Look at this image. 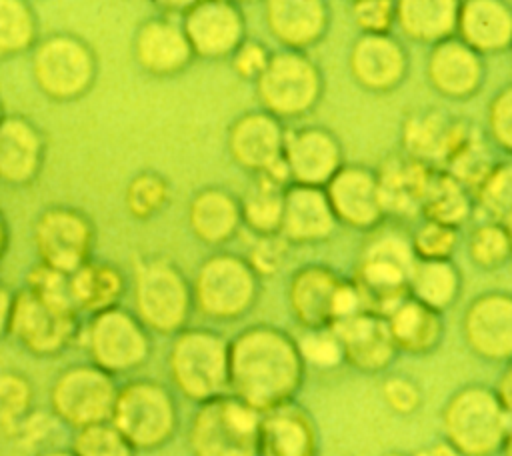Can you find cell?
<instances>
[{
  "instance_id": "obj_6",
  "label": "cell",
  "mask_w": 512,
  "mask_h": 456,
  "mask_svg": "<svg viewBox=\"0 0 512 456\" xmlns=\"http://www.w3.org/2000/svg\"><path fill=\"white\" fill-rule=\"evenodd\" d=\"M110 424L138 452L166 446L178 430V404L172 390L152 378H136L118 388Z\"/></svg>"
},
{
  "instance_id": "obj_53",
  "label": "cell",
  "mask_w": 512,
  "mask_h": 456,
  "mask_svg": "<svg viewBox=\"0 0 512 456\" xmlns=\"http://www.w3.org/2000/svg\"><path fill=\"white\" fill-rule=\"evenodd\" d=\"M492 390H494V394L498 396V400H500L506 408H510V410H512V400H510V390H512V372H510L508 364H506L504 372L500 374L498 382L492 386Z\"/></svg>"
},
{
  "instance_id": "obj_4",
  "label": "cell",
  "mask_w": 512,
  "mask_h": 456,
  "mask_svg": "<svg viewBox=\"0 0 512 456\" xmlns=\"http://www.w3.org/2000/svg\"><path fill=\"white\" fill-rule=\"evenodd\" d=\"M134 316L148 332L174 336L194 310L192 288L178 264L162 254L140 256L134 266Z\"/></svg>"
},
{
  "instance_id": "obj_52",
  "label": "cell",
  "mask_w": 512,
  "mask_h": 456,
  "mask_svg": "<svg viewBox=\"0 0 512 456\" xmlns=\"http://www.w3.org/2000/svg\"><path fill=\"white\" fill-rule=\"evenodd\" d=\"M410 456H460V454L442 438V440L428 442V444L420 446V448L414 450Z\"/></svg>"
},
{
  "instance_id": "obj_36",
  "label": "cell",
  "mask_w": 512,
  "mask_h": 456,
  "mask_svg": "<svg viewBox=\"0 0 512 456\" xmlns=\"http://www.w3.org/2000/svg\"><path fill=\"white\" fill-rule=\"evenodd\" d=\"M472 210L474 198L470 190L446 170L436 168L422 202V220L460 228L472 216Z\"/></svg>"
},
{
  "instance_id": "obj_7",
  "label": "cell",
  "mask_w": 512,
  "mask_h": 456,
  "mask_svg": "<svg viewBox=\"0 0 512 456\" xmlns=\"http://www.w3.org/2000/svg\"><path fill=\"white\" fill-rule=\"evenodd\" d=\"M260 108L278 120L302 118L324 94L320 66L298 50H272L266 68L254 82Z\"/></svg>"
},
{
  "instance_id": "obj_56",
  "label": "cell",
  "mask_w": 512,
  "mask_h": 456,
  "mask_svg": "<svg viewBox=\"0 0 512 456\" xmlns=\"http://www.w3.org/2000/svg\"><path fill=\"white\" fill-rule=\"evenodd\" d=\"M46 456H74V454H66V452H52V454H46Z\"/></svg>"
},
{
  "instance_id": "obj_18",
  "label": "cell",
  "mask_w": 512,
  "mask_h": 456,
  "mask_svg": "<svg viewBox=\"0 0 512 456\" xmlns=\"http://www.w3.org/2000/svg\"><path fill=\"white\" fill-rule=\"evenodd\" d=\"M286 126L262 108L248 110L232 120L226 134L230 158L242 170L260 174L282 162Z\"/></svg>"
},
{
  "instance_id": "obj_17",
  "label": "cell",
  "mask_w": 512,
  "mask_h": 456,
  "mask_svg": "<svg viewBox=\"0 0 512 456\" xmlns=\"http://www.w3.org/2000/svg\"><path fill=\"white\" fill-rule=\"evenodd\" d=\"M348 68L360 88L388 94L406 80L410 56L392 34H360L350 46Z\"/></svg>"
},
{
  "instance_id": "obj_25",
  "label": "cell",
  "mask_w": 512,
  "mask_h": 456,
  "mask_svg": "<svg viewBox=\"0 0 512 456\" xmlns=\"http://www.w3.org/2000/svg\"><path fill=\"white\" fill-rule=\"evenodd\" d=\"M42 86L60 98L82 94L94 80V56L78 40L56 38L48 42L36 60Z\"/></svg>"
},
{
  "instance_id": "obj_50",
  "label": "cell",
  "mask_w": 512,
  "mask_h": 456,
  "mask_svg": "<svg viewBox=\"0 0 512 456\" xmlns=\"http://www.w3.org/2000/svg\"><path fill=\"white\" fill-rule=\"evenodd\" d=\"M30 24L26 12L12 2H0V46L14 48L28 40Z\"/></svg>"
},
{
  "instance_id": "obj_42",
  "label": "cell",
  "mask_w": 512,
  "mask_h": 456,
  "mask_svg": "<svg viewBox=\"0 0 512 456\" xmlns=\"http://www.w3.org/2000/svg\"><path fill=\"white\" fill-rule=\"evenodd\" d=\"M458 228H450L432 220H422L410 234L416 260H452L458 248Z\"/></svg>"
},
{
  "instance_id": "obj_19",
  "label": "cell",
  "mask_w": 512,
  "mask_h": 456,
  "mask_svg": "<svg viewBox=\"0 0 512 456\" xmlns=\"http://www.w3.org/2000/svg\"><path fill=\"white\" fill-rule=\"evenodd\" d=\"M434 170V166L416 160L402 150L388 154L380 162L376 178L386 220L396 218L404 222L420 216Z\"/></svg>"
},
{
  "instance_id": "obj_10",
  "label": "cell",
  "mask_w": 512,
  "mask_h": 456,
  "mask_svg": "<svg viewBox=\"0 0 512 456\" xmlns=\"http://www.w3.org/2000/svg\"><path fill=\"white\" fill-rule=\"evenodd\" d=\"M286 300L304 330L332 328L364 310L354 284L324 264L296 268L286 286Z\"/></svg>"
},
{
  "instance_id": "obj_26",
  "label": "cell",
  "mask_w": 512,
  "mask_h": 456,
  "mask_svg": "<svg viewBox=\"0 0 512 456\" xmlns=\"http://www.w3.org/2000/svg\"><path fill=\"white\" fill-rule=\"evenodd\" d=\"M318 430L296 402L260 414L258 456H318Z\"/></svg>"
},
{
  "instance_id": "obj_13",
  "label": "cell",
  "mask_w": 512,
  "mask_h": 456,
  "mask_svg": "<svg viewBox=\"0 0 512 456\" xmlns=\"http://www.w3.org/2000/svg\"><path fill=\"white\" fill-rule=\"evenodd\" d=\"M116 392L114 378L104 370L96 366H74L58 378L52 402L66 422L84 428L110 422Z\"/></svg>"
},
{
  "instance_id": "obj_16",
  "label": "cell",
  "mask_w": 512,
  "mask_h": 456,
  "mask_svg": "<svg viewBox=\"0 0 512 456\" xmlns=\"http://www.w3.org/2000/svg\"><path fill=\"white\" fill-rule=\"evenodd\" d=\"M324 194L338 224L372 230L386 220L376 170L364 164H342L326 182Z\"/></svg>"
},
{
  "instance_id": "obj_22",
  "label": "cell",
  "mask_w": 512,
  "mask_h": 456,
  "mask_svg": "<svg viewBox=\"0 0 512 456\" xmlns=\"http://www.w3.org/2000/svg\"><path fill=\"white\" fill-rule=\"evenodd\" d=\"M134 58L146 74L156 78L178 76L194 62L182 24L158 14L138 24L134 34Z\"/></svg>"
},
{
  "instance_id": "obj_24",
  "label": "cell",
  "mask_w": 512,
  "mask_h": 456,
  "mask_svg": "<svg viewBox=\"0 0 512 456\" xmlns=\"http://www.w3.org/2000/svg\"><path fill=\"white\" fill-rule=\"evenodd\" d=\"M338 228L324 188L290 184L284 190L278 234L288 244H316L328 240Z\"/></svg>"
},
{
  "instance_id": "obj_2",
  "label": "cell",
  "mask_w": 512,
  "mask_h": 456,
  "mask_svg": "<svg viewBox=\"0 0 512 456\" xmlns=\"http://www.w3.org/2000/svg\"><path fill=\"white\" fill-rule=\"evenodd\" d=\"M416 256L410 234L402 224L384 220L368 230L362 242L352 284L360 296L362 308L386 316L408 296V280Z\"/></svg>"
},
{
  "instance_id": "obj_41",
  "label": "cell",
  "mask_w": 512,
  "mask_h": 456,
  "mask_svg": "<svg viewBox=\"0 0 512 456\" xmlns=\"http://www.w3.org/2000/svg\"><path fill=\"white\" fill-rule=\"evenodd\" d=\"M36 140L22 124L0 130V168L16 178L28 176L36 162Z\"/></svg>"
},
{
  "instance_id": "obj_35",
  "label": "cell",
  "mask_w": 512,
  "mask_h": 456,
  "mask_svg": "<svg viewBox=\"0 0 512 456\" xmlns=\"http://www.w3.org/2000/svg\"><path fill=\"white\" fill-rule=\"evenodd\" d=\"M462 290V272L452 260H416L408 280V296L444 312L454 306Z\"/></svg>"
},
{
  "instance_id": "obj_29",
  "label": "cell",
  "mask_w": 512,
  "mask_h": 456,
  "mask_svg": "<svg viewBox=\"0 0 512 456\" xmlns=\"http://www.w3.org/2000/svg\"><path fill=\"white\" fill-rule=\"evenodd\" d=\"M190 232L206 246L230 242L242 226L240 202L224 186H204L188 202Z\"/></svg>"
},
{
  "instance_id": "obj_46",
  "label": "cell",
  "mask_w": 512,
  "mask_h": 456,
  "mask_svg": "<svg viewBox=\"0 0 512 456\" xmlns=\"http://www.w3.org/2000/svg\"><path fill=\"white\" fill-rule=\"evenodd\" d=\"M486 128L492 144L508 156L512 150V86L506 84L492 96L486 112Z\"/></svg>"
},
{
  "instance_id": "obj_1",
  "label": "cell",
  "mask_w": 512,
  "mask_h": 456,
  "mask_svg": "<svg viewBox=\"0 0 512 456\" xmlns=\"http://www.w3.org/2000/svg\"><path fill=\"white\" fill-rule=\"evenodd\" d=\"M306 364L296 338L272 324H252L228 340V392L264 414L294 402Z\"/></svg>"
},
{
  "instance_id": "obj_9",
  "label": "cell",
  "mask_w": 512,
  "mask_h": 456,
  "mask_svg": "<svg viewBox=\"0 0 512 456\" xmlns=\"http://www.w3.org/2000/svg\"><path fill=\"white\" fill-rule=\"evenodd\" d=\"M190 288L192 304L200 314L216 322H232L256 306L260 278L246 258L216 252L200 262Z\"/></svg>"
},
{
  "instance_id": "obj_54",
  "label": "cell",
  "mask_w": 512,
  "mask_h": 456,
  "mask_svg": "<svg viewBox=\"0 0 512 456\" xmlns=\"http://www.w3.org/2000/svg\"><path fill=\"white\" fill-rule=\"evenodd\" d=\"M4 312H6V300H4V296L0 294V326H2V322H4Z\"/></svg>"
},
{
  "instance_id": "obj_8",
  "label": "cell",
  "mask_w": 512,
  "mask_h": 456,
  "mask_svg": "<svg viewBox=\"0 0 512 456\" xmlns=\"http://www.w3.org/2000/svg\"><path fill=\"white\" fill-rule=\"evenodd\" d=\"M260 412L222 394L198 404L188 426L190 456H258Z\"/></svg>"
},
{
  "instance_id": "obj_28",
  "label": "cell",
  "mask_w": 512,
  "mask_h": 456,
  "mask_svg": "<svg viewBox=\"0 0 512 456\" xmlns=\"http://www.w3.org/2000/svg\"><path fill=\"white\" fill-rule=\"evenodd\" d=\"M38 242L56 272H72L84 266L92 246V228L76 212L54 210L42 218Z\"/></svg>"
},
{
  "instance_id": "obj_5",
  "label": "cell",
  "mask_w": 512,
  "mask_h": 456,
  "mask_svg": "<svg viewBox=\"0 0 512 456\" xmlns=\"http://www.w3.org/2000/svg\"><path fill=\"white\" fill-rule=\"evenodd\" d=\"M168 376L196 404L228 394V340L212 328L186 326L170 342Z\"/></svg>"
},
{
  "instance_id": "obj_23",
  "label": "cell",
  "mask_w": 512,
  "mask_h": 456,
  "mask_svg": "<svg viewBox=\"0 0 512 456\" xmlns=\"http://www.w3.org/2000/svg\"><path fill=\"white\" fill-rule=\"evenodd\" d=\"M264 20L282 48L306 52L326 36L332 12L324 0H268Z\"/></svg>"
},
{
  "instance_id": "obj_51",
  "label": "cell",
  "mask_w": 512,
  "mask_h": 456,
  "mask_svg": "<svg viewBox=\"0 0 512 456\" xmlns=\"http://www.w3.org/2000/svg\"><path fill=\"white\" fill-rule=\"evenodd\" d=\"M192 2H170V0H160V2H154L152 6L158 10V16H164V18H170V20H182L186 10L190 8Z\"/></svg>"
},
{
  "instance_id": "obj_32",
  "label": "cell",
  "mask_w": 512,
  "mask_h": 456,
  "mask_svg": "<svg viewBox=\"0 0 512 456\" xmlns=\"http://www.w3.org/2000/svg\"><path fill=\"white\" fill-rule=\"evenodd\" d=\"M290 186V178L284 162L254 174L252 184L238 198L242 224L248 226L256 236L278 234L282 220L284 190Z\"/></svg>"
},
{
  "instance_id": "obj_55",
  "label": "cell",
  "mask_w": 512,
  "mask_h": 456,
  "mask_svg": "<svg viewBox=\"0 0 512 456\" xmlns=\"http://www.w3.org/2000/svg\"><path fill=\"white\" fill-rule=\"evenodd\" d=\"M382 456H410V454H406V452H398V450H392V452H386V454H382Z\"/></svg>"
},
{
  "instance_id": "obj_27",
  "label": "cell",
  "mask_w": 512,
  "mask_h": 456,
  "mask_svg": "<svg viewBox=\"0 0 512 456\" xmlns=\"http://www.w3.org/2000/svg\"><path fill=\"white\" fill-rule=\"evenodd\" d=\"M456 38L478 54L508 50L512 40V8L502 0L458 2Z\"/></svg>"
},
{
  "instance_id": "obj_20",
  "label": "cell",
  "mask_w": 512,
  "mask_h": 456,
  "mask_svg": "<svg viewBox=\"0 0 512 456\" xmlns=\"http://www.w3.org/2000/svg\"><path fill=\"white\" fill-rule=\"evenodd\" d=\"M342 358L348 366L364 374L384 372L398 356L388 332L386 318L368 310H360L332 326Z\"/></svg>"
},
{
  "instance_id": "obj_15",
  "label": "cell",
  "mask_w": 512,
  "mask_h": 456,
  "mask_svg": "<svg viewBox=\"0 0 512 456\" xmlns=\"http://www.w3.org/2000/svg\"><path fill=\"white\" fill-rule=\"evenodd\" d=\"M462 336L474 356L508 364L512 356V296L504 290L474 296L462 316Z\"/></svg>"
},
{
  "instance_id": "obj_48",
  "label": "cell",
  "mask_w": 512,
  "mask_h": 456,
  "mask_svg": "<svg viewBox=\"0 0 512 456\" xmlns=\"http://www.w3.org/2000/svg\"><path fill=\"white\" fill-rule=\"evenodd\" d=\"M288 248L290 244L280 234L258 236L248 252L246 262L258 278L272 276L284 266L288 258Z\"/></svg>"
},
{
  "instance_id": "obj_40",
  "label": "cell",
  "mask_w": 512,
  "mask_h": 456,
  "mask_svg": "<svg viewBox=\"0 0 512 456\" xmlns=\"http://www.w3.org/2000/svg\"><path fill=\"white\" fill-rule=\"evenodd\" d=\"M466 248L474 266L486 272L498 270L510 258V228L484 222L470 232Z\"/></svg>"
},
{
  "instance_id": "obj_44",
  "label": "cell",
  "mask_w": 512,
  "mask_h": 456,
  "mask_svg": "<svg viewBox=\"0 0 512 456\" xmlns=\"http://www.w3.org/2000/svg\"><path fill=\"white\" fill-rule=\"evenodd\" d=\"M300 356L306 366L316 368H334L344 362L340 342L332 328L304 330L302 338L296 340Z\"/></svg>"
},
{
  "instance_id": "obj_21",
  "label": "cell",
  "mask_w": 512,
  "mask_h": 456,
  "mask_svg": "<svg viewBox=\"0 0 512 456\" xmlns=\"http://www.w3.org/2000/svg\"><path fill=\"white\" fill-rule=\"evenodd\" d=\"M426 78L444 98L468 100L484 84V56L452 36L430 46L426 58Z\"/></svg>"
},
{
  "instance_id": "obj_11",
  "label": "cell",
  "mask_w": 512,
  "mask_h": 456,
  "mask_svg": "<svg viewBox=\"0 0 512 456\" xmlns=\"http://www.w3.org/2000/svg\"><path fill=\"white\" fill-rule=\"evenodd\" d=\"M86 340L94 366L110 376L138 370L152 354L150 332L120 306L98 312L88 326Z\"/></svg>"
},
{
  "instance_id": "obj_14",
  "label": "cell",
  "mask_w": 512,
  "mask_h": 456,
  "mask_svg": "<svg viewBox=\"0 0 512 456\" xmlns=\"http://www.w3.org/2000/svg\"><path fill=\"white\" fill-rule=\"evenodd\" d=\"M282 162L290 184L324 188L344 164V150L340 138L326 126H296L286 128Z\"/></svg>"
},
{
  "instance_id": "obj_38",
  "label": "cell",
  "mask_w": 512,
  "mask_h": 456,
  "mask_svg": "<svg viewBox=\"0 0 512 456\" xmlns=\"http://www.w3.org/2000/svg\"><path fill=\"white\" fill-rule=\"evenodd\" d=\"M474 204H480L490 222L510 228L512 216V166L508 158L498 160L472 190Z\"/></svg>"
},
{
  "instance_id": "obj_30",
  "label": "cell",
  "mask_w": 512,
  "mask_h": 456,
  "mask_svg": "<svg viewBox=\"0 0 512 456\" xmlns=\"http://www.w3.org/2000/svg\"><path fill=\"white\" fill-rule=\"evenodd\" d=\"M16 332L38 352L60 350L74 332L72 306L42 296L22 298L16 310Z\"/></svg>"
},
{
  "instance_id": "obj_45",
  "label": "cell",
  "mask_w": 512,
  "mask_h": 456,
  "mask_svg": "<svg viewBox=\"0 0 512 456\" xmlns=\"http://www.w3.org/2000/svg\"><path fill=\"white\" fill-rule=\"evenodd\" d=\"M380 396L384 404L400 416H410L422 408L424 394L420 384L406 374L386 376L380 384Z\"/></svg>"
},
{
  "instance_id": "obj_43",
  "label": "cell",
  "mask_w": 512,
  "mask_h": 456,
  "mask_svg": "<svg viewBox=\"0 0 512 456\" xmlns=\"http://www.w3.org/2000/svg\"><path fill=\"white\" fill-rule=\"evenodd\" d=\"M136 450L110 424L100 422L80 428L74 440V456H134Z\"/></svg>"
},
{
  "instance_id": "obj_34",
  "label": "cell",
  "mask_w": 512,
  "mask_h": 456,
  "mask_svg": "<svg viewBox=\"0 0 512 456\" xmlns=\"http://www.w3.org/2000/svg\"><path fill=\"white\" fill-rule=\"evenodd\" d=\"M454 118L440 108H416L400 126L402 152L434 168L442 162Z\"/></svg>"
},
{
  "instance_id": "obj_31",
  "label": "cell",
  "mask_w": 512,
  "mask_h": 456,
  "mask_svg": "<svg viewBox=\"0 0 512 456\" xmlns=\"http://www.w3.org/2000/svg\"><path fill=\"white\" fill-rule=\"evenodd\" d=\"M384 318L398 354L426 356L434 352L444 338L442 314L410 296L398 302Z\"/></svg>"
},
{
  "instance_id": "obj_39",
  "label": "cell",
  "mask_w": 512,
  "mask_h": 456,
  "mask_svg": "<svg viewBox=\"0 0 512 456\" xmlns=\"http://www.w3.org/2000/svg\"><path fill=\"white\" fill-rule=\"evenodd\" d=\"M126 210L132 218L146 222L158 216L170 202V182L156 170H140L126 186Z\"/></svg>"
},
{
  "instance_id": "obj_3",
  "label": "cell",
  "mask_w": 512,
  "mask_h": 456,
  "mask_svg": "<svg viewBox=\"0 0 512 456\" xmlns=\"http://www.w3.org/2000/svg\"><path fill=\"white\" fill-rule=\"evenodd\" d=\"M512 410L486 384H466L454 390L442 406L444 440L460 456L508 454Z\"/></svg>"
},
{
  "instance_id": "obj_49",
  "label": "cell",
  "mask_w": 512,
  "mask_h": 456,
  "mask_svg": "<svg viewBox=\"0 0 512 456\" xmlns=\"http://www.w3.org/2000/svg\"><path fill=\"white\" fill-rule=\"evenodd\" d=\"M272 50L262 40L246 38L230 56V66L234 74L242 80L256 82V78L262 74V70L268 64Z\"/></svg>"
},
{
  "instance_id": "obj_37",
  "label": "cell",
  "mask_w": 512,
  "mask_h": 456,
  "mask_svg": "<svg viewBox=\"0 0 512 456\" xmlns=\"http://www.w3.org/2000/svg\"><path fill=\"white\" fill-rule=\"evenodd\" d=\"M68 290L72 302L98 314L118 306L126 290V280L112 264H88L76 270Z\"/></svg>"
},
{
  "instance_id": "obj_47",
  "label": "cell",
  "mask_w": 512,
  "mask_h": 456,
  "mask_svg": "<svg viewBox=\"0 0 512 456\" xmlns=\"http://www.w3.org/2000/svg\"><path fill=\"white\" fill-rule=\"evenodd\" d=\"M396 2L392 0H354L350 18L360 34H390L394 26Z\"/></svg>"
},
{
  "instance_id": "obj_33",
  "label": "cell",
  "mask_w": 512,
  "mask_h": 456,
  "mask_svg": "<svg viewBox=\"0 0 512 456\" xmlns=\"http://www.w3.org/2000/svg\"><path fill=\"white\" fill-rule=\"evenodd\" d=\"M456 18L458 0H400L394 10L402 34L430 46L456 36Z\"/></svg>"
},
{
  "instance_id": "obj_12",
  "label": "cell",
  "mask_w": 512,
  "mask_h": 456,
  "mask_svg": "<svg viewBox=\"0 0 512 456\" xmlns=\"http://www.w3.org/2000/svg\"><path fill=\"white\" fill-rule=\"evenodd\" d=\"M180 24L194 58H230L246 40L244 12L230 0L192 2Z\"/></svg>"
}]
</instances>
